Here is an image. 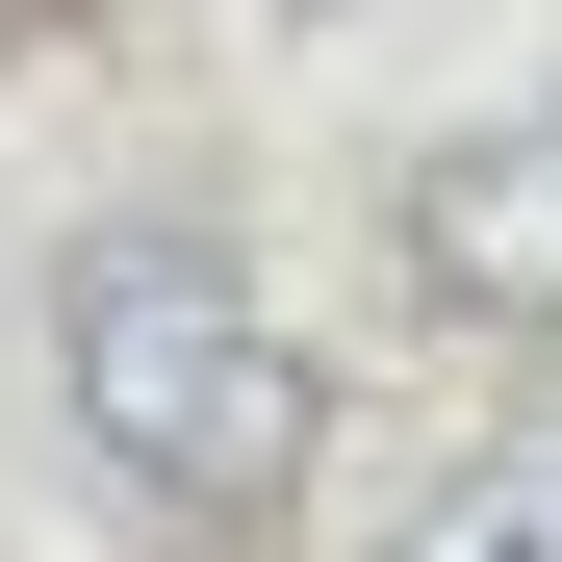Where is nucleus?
Returning <instances> with one entry per match:
<instances>
[{"label":"nucleus","mask_w":562,"mask_h":562,"mask_svg":"<svg viewBox=\"0 0 562 562\" xmlns=\"http://www.w3.org/2000/svg\"><path fill=\"white\" fill-rule=\"evenodd\" d=\"M52 409H77V460L154 486L179 537H281V512H307V435H333V384L281 358L256 256H231L205 205H128V231L52 256Z\"/></svg>","instance_id":"obj_1"},{"label":"nucleus","mask_w":562,"mask_h":562,"mask_svg":"<svg viewBox=\"0 0 562 562\" xmlns=\"http://www.w3.org/2000/svg\"><path fill=\"white\" fill-rule=\"evenodd\" d=\"M409 562H562V435H486V460L409 512Z\"/></svg>","instance_id":"obj_3"},{"label":"nucleus","mask_w":562,"mask_h":562,"mask_svg":"<svg viewBox=\"0 0 562 562\" xmlns=\"http://www.w3.org/2000/svg\"><path fill=\"white\" fill-rule=\"evenodd\" d=\"M409 281H435V307H486V333H562V103L460 128V154L409 179Z\"/></svg>","instance_id":"obj_2"}]
</instances>
